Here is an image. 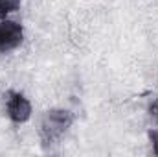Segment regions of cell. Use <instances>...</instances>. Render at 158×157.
I'll use <instances>...</instances> for the list:
<instances>
[{
  "label": "cell",
  "instance_id": "cell-1",
  "mask_svg": "<svg viewBox=\"0 0 158 157\" xmlns=\"http://www.w3.org/2000/svg\"><path fill=\"white\" fill-rule=\"evenodd\" d=\"M72 120H74V117L68 109H50L44 115L40 131L46 141H55L70 128Z\"/></svg>",
  "mask_w": 158,
  "mask_h": 157
},
{
  "label": "cell",
  "instance_id": "cell-2",
  "mask_svg": "<svg viewBox=\"0 0 158 157\" xmlns=\"http://www.w3.org/2000/svg\"><path fill=\"white\" fill-rule=\"evenodd\" d=\"M4 104H6L7 117L13 122L24 124V122L30 120V117H31V104H30V100L26 96H22L19 92H7L6 98H4Z\"/></svg>",
  "mask_w": 158,
  "mask_h": 157
},
{
  "label": "cell",
  "instance_id": "cell-3",
  "mask_svg": "<svg viewBox=\"0 0 158 157\" xmlns=\"http://www.w3.org/2000/svg\"><path fill=\"white\" fill-rule=\"evenodd\" d=\"M22 39H24V32L19 22L9 19H0V54L19 48Z\"/></svg>",
  "mask_w": 158,
  "mask_h": 157
},
{
  "label": "cell",
  "instance_id": "cell-4",
  "mask_svg": "<svg viewBox=\"0 0 158 157\" xmlns=\"http://www.w3.org/2000/svg\"><path fill=\"white\" fill-rule=\"evenodd\" d=\"M19 9H20V0H0V19H7Z\"/></svg>",
  "mask_w": 158,
  "mask_h": 157
},
{
  "label": "cell",
  "instance_id": "cell-5",
  "mask_svg": "<svg viewBox=\"0 0 158 157\" xmlns=\"http://www.w3.org/2000/svg\"><path fill=\"white\" fill-rule=\"evenodd\" d=\"M151 141H153V150H155V154L158 155V129H155L151 133Z\"/></svg>",
  "mask_w": 158,
  "mask_h": 157
}]
</instances>
